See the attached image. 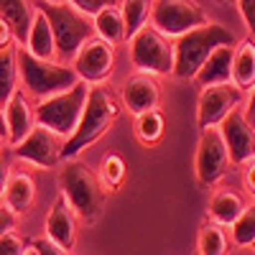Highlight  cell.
<instances>
[{"label":"cell","instance_id":"obj_39","mask_svg":"<svg viewBox=\"0 0 255 255\" xmlns=\"http://www.w3.org/2000/svg\"><path fill=\"white\" fill-rule=\"evenodd\" d=\"M0 138L8 140V125H5V110L0 108Z\"/></svg>","mask_w":255,"mask_h":255},{"label":"cell","instance_id":"obj_4","mask_svg":"<svg viewBox=\"0 0 255 255\" xmlns=\"http://www.w3.org/2000/svg\"><path fill=\"white\" fill-rule=\"evenodd\" d=\"M18 74H20V84H23L20 90L36 102L54 97L79 82L72 64L38 59L28 54L26 46H18Z\"/></svg>","mask_w":255,"mask_h":255},{"label":"cell","instance_id":"obj_14","mask_svg":"<svg viewBox=\"0 0 255 255\" xmlns=\"http://www.w3.org/2000/svg\"><path fill=\"white\" fill-rule=\"evenodd\" d=\"M120 100H123V105L128 108V113H133V115L156 110L158 102H161V84H158V77L145 74V72L130 74V77L125 79V84H123Z\"/></svg>","mask_w":255,"mask_h":255},{"label":"cell","instance_id":"obj_43","mask_svg":"<svg viewBox=\"0 0 255 255\" xmlns=\"http://www.w3.org/2000/svg\"><path fill=\"white\" fill-rule=\"evenodd\" d=\"M26 255H36V250H33V248H31V250H28V253H26Z\"/></svg>","mask_w":255,"mask_h":255},{"label":"cell","instance_id":"obj_30","mask_svg":"<svg viewBox=\"0 0 255 255\" xmlns=\"http://www.w3.org/2000/svg\"><path fill=\"white\" fill-rule=\"evenodd\" d=\"M31 248L26 245V240L18 235L15 230L5 232L3 238H0V255H26Z\"/></svg>","mask_w":255,"mask_h":255},{"label":"cell","instance_id":"obj_12","mask_svg":"<svg viewBox=\"0 0 255 255\" xmlns=\"http://www.w3.org/2000/svg\"><path fill=\"white\" fill-rule=\"evenodd\" d=\"M64 143L67 140L59 133L49 130L44 125H36L18 145H13V153H15V158L26 161L33 168H54L61 161Z\"/></svg>","mask_w":255,"mask_h":255},{"label":"cell","instance_id":"obj_40","mask_svg":"<svg viewBox=\"0 0 255 255\" xmlns=\"http://www.w3.org/2000/svg\"><path fill=\"white\" fill-rule=\"evenodd\" d=\"M5 143H8L5 138H0V156H3V145H5Z\"/></svg>","mask_w":255,"mask_h":255},{"label":"cell","instance_id":"obj_18","mask_svg":"<svg viewBox=\"0 0 255 255\" xmlns=\"http://www.w3.org/2000/svg\"><path fill=\"white\" fill-rule=\"evenodd\" d=\"M245 207H248L245 194H240L235 189H220L212 194V199L207 204V220L217 222L222 227H230L245 212Z\"/></svg>","mask_w":255,"mask_h":255},{"label":"cell","instance_id":"obj_27","mask_svg":"<svg viewBox=\"0 0 255 255\" xmlns=\"http://www.w3.org/2000/svg\"><path fill=\"white\" fill-rule=\"evenodd\" d=\"M151 10H153V0H123L120 13L125 20V36L130 41L140 28L151 23Z\"/></svg>","mask_w":255,"mask_h":255},{"label":"cell","instance_id":"obj_16","mask_svg":"<svg viewBox=\"0 0 255 255\" xmlns=\"http://www.w3.org/2000/svg\"><path fill=\"white\" fill-rule=\"evenodd\" d=\"M3 110H5V125H8V145L13 148L38 125L36 123V105L31 102V97L23 90L18 87Z\"/></svg>","mask_w":255,"mask_h":255},{"label":"cell","instance_id":"obj_42","mask_svg":"<svg viewBox=\"0 0 255 255\" xmlns=\"http://www.w3.org/2000/svg\"><path fill=\"white\" fill-rule=\"evenodd\" d=\"M44 3H64V0H44Z\"/></svg>","mask_w":255,"mask_h":255},{"label":"cell","instance_id":"obj_44","mask_svg":"<svg viewBox=\"0 0 255 255\" xmlns=\"http://www.w3.org/2000/svg\"><path fill=\"white\" fill-rule=\"evenodd\" d=\"M253 158H255V145H253Z\"/></svg>","mask_w":255,"mask_h":255},{"label":"cell","instance_id":"obj_29","mask_svg":"<svg viewBox=\"0 0 255 255\" xmlns=\"http://www.w3.org/2000/svg\"><path fill=\"white\" fill-rule=\"evenodd\" d=\"M230 240L235 248H253L255 243V202L245 207V212L230 225Z\"/></svg>","mask_w":255,"mask_h":255},{"label":"cell","instance_id":"obj_31","mask_svg":"<svg viewBox=\"0 0 255 255\" xmlns=\"http://www.w3.org/2000/svg\"><path fill=\"white\" fill-rule=\"evenodd\" d=\"M67 3L74 5L77 10H82V13H87V15H95L108 5H118V0H67Z\"/></svg>","mask_w":255,"mask_h":255},{"label":"cell","instance_id":"obj_22","mask_svg":"<svg viewBox=\"0 0 255 255\" xmlns=\"http://www.w3.org/2000/svg\"><path fill=\"white\" fill-rule=\"evenodd\" d=\"M26 51L33 54V56H38V59L56 61V38H54L51 23L46 20V15L41 13V10L33 18V26H31V33H28V41H26Z\"/></svg>","mask_w":255,"mask_h":255},{"label":"cell","instance_id":"obj_25","mask_svg":"<svg viewBox=\"0 0 255 255\" xmlns=\"http://www.w3.org/2000/svg\"><path fill=\"white\" fill-rule=\"evenodd\" d=\"M133 133H135L138 143L145 145V148L158 145L161 138H163V133H166V118H163V113L156 108V110H148V113L135 115Z\"/></svg>","mask_w":255,"mask_h":255},{"label":"cell","instance_id":"obj_26","mask_svg":"<svg viewBox=\"0 0 255 255\" xmlns=\"http://www.w3.org/2000/svg\"><path fill=\"white\" fill-rule=\"evenodd\" d=\"M20 84L18 74V46L0 49V108H5L8 100Z\"/></svg>","mask_w":255,"mask_h":255},{"label":"cell","instance_id":"obj_13","mask_svg":"<svg viewBox=\"0 0 255 255\" xmlns=\"http://www.w3.org/2000/svg\"><path fill=\"white\" fill-rule=\"evenodd\" d=\"M217 128H220V135L227 145L232 166H245L253 158V145H255V128L245 118V110L243 108L232 110Z\"/></svg>","mask_w":255,"mask_h":255},{"label":"cell","instance_id":"obj_9","mask_svg":"<svg viewBox=\"0 0 255 255\" xmlns=\"http://www.w3.org/2000/svg\"><path fill=\"white\" fill-rule=\"evenodd\" d=\"M230 153L227 145L220 135V128H207L199 135V145H197V158H194V174L197 181L202 186H215L217 181H222L230 171Z\"/></svg>","mask_w":255,"mask_h":255},{"label":"cell","instance_id":"obj_8","mask_svg":"<svg viewBox=\"0 0 255 255\" xmlns=\"http://www.w3.org/2000/svg\"><path fill=\"white\" fill-rule=\"evenodd\" d=\"M204 23H209V18L197 0H153L151 26L161 31L166 38L176 41L179 36Z\"/></svg>","mask_w":255,"mask_h":255},{"label":"cell","instance_id":"obj_41","mask_svg":"<svg viewBox=\"0 0 255 255\" xmlns=\"http://www.w3.org/2000/svg\"><path fill=\"white\" fill-rule=\"evenodd\" d=\"M220 3H225V5H235V0H220Z\"/></svg>","mask_w":255,"mask_h":255},{"label":"cell","instance_id":"obj_10","mask_svg":"<svg viewBox=\"0 0 255 255\" xmlns=\"http://www.w3.org/2000/svg\"><path fill=\"white\" fill-rule=\"evenodd\" d=\"M72 67L82 82L105 84L113 77V69H115V46L95 33L79 46V51L72 59Z\"/></svg>","mask_w":255,"mask_h":255},{"label":"cell","instance_id":"obj_2","mask_svg":"<svg viewBox=\"0 0 255 255\" xmlns=\"http://www.w3.org/2000/svg\"><path fill=\"white\" fill-rule=\"evenodd\" d=\"M59 189L77 212V217L84 222H97L102 217L105 202H108V191H105L100 176L92 171L87 163L77 158L64 161L59 171Z\"/></svg>","mask_w":255,"mask_h":255},{"label":"cell","instance_id":"obj_21","mask_svg":"<svg viewBox=\"0 0 255 255\" xmlns=\"http://www.w3.org/2000/svg\"><path fill=\"white\" fill-rule=\"evenodd\" d=\"M232 84L243 92H250L255 87V38L248 36L235 46V59H232Z\"/></svg>","mask_w":255,"mask_h":255},{"label":"cell","instance_id":"obj_32","mask_svg":"<svg viewBox=\"0 0 255 255\" xmlns=\"http://www.w3.org/2000/svg\"><path fill=\"white\" fill-rule=\"evenodd\" d=\"M31 248L36 250V255H69V250H64V248H59L54 240H49L46 235L44 238H36L33 243H31Z\"/></svg>","mask_w":255,"mask_h":255},{"label":"cell","instance_id":"obj_23","mask_svg":"<svg viewBox=\"0 0 255 255\" xmlns=\"http://www.w3.org/2000/svg\"><path fill=\"white\" fill-rule=\"evenodd\" d=\"M92 23H95V33L105 41H110L113 46L125 44L128 36H125V20L120 13V5H108L102 8L100 13L92 15Z\"/></svg>","mask_w":255,"mask_h":255},{"label":"cell","instance_id":"obj_6","mask_svg":"<svg viewBox=\"0 0 255 255\" xmlns=\"http://www.w3.org/2000/svg\"><path fill=\"white\" fill-rule=\"evenodd\" d=\"M87 97H90V84L79 79L74 87L36 102V123L59 133L64 140H69L82 120Z\"/></svg>","mask_w":255,"mask_h":255},{"label":"cell","instance_id":"obj_36","mask_svg":"<svg viewBox=\"0 0 255 255\" xmlns=\"http://www.w3.org/2000/svg\"><path fill=\"white\" fill-rule=\"evenodd\" d=\"M10 174H13L10 163L5 161V156H0V204H3V199H5V189H8Z\"/></svg>","mask_w":255,"mask_h":255},{"label":"cell","instance_id":"obj_45","mask_svg":"<svg viewBox=\"0 0 255 255\" xmlns=\"http://www.w3.org/2000/svg\"><path fill=\"white\" fill-rule=\"evenodd\" d=\"M253 250H255V243H253Z\"/></svg>","mask_w":255,"mask_h":255},{"label":"cell","instance_id":"obj_38","mask_svg":"<svg viewBox=\"0 0 255 255\" xmlns=\"http://www.w3.org/2000/svg\"><path fill=\"white\" fill-rule=\"evenodd\" d=\"M243 110H245V118L250 120V125L255 128V87L250 90V95H248V102H245V108H243Z\"/></svg>","mask_w":255,"mask_h":255},{"label":"cell","instance_id":"obj_28","mask_svg":"<svg viewBox=\"0 0 255 255\" xmlns=\"http://www.w3.org/2000/svg\"><path fill=\"white\" fill-rule=\"evenodd\" d=\"M97 176H100L105 191H118V189L123 186L125 176H128V163H125V158H123L120 153H115V151L105 153L102 161H100Z\"/></svg>","mask_w":255,"mask_h":255},{"label":"cell","instance_id":"obj_5","mask_svg":"<svg viewBox=\"0 0 255 255\" xmlns=\"http://www.w3.org/2000/svg\"><path fill=\"white\" fill-rule=\"evenodd\" d=\"M36 8L44 13L46 20L51 23V31H54V38H56V61L72 64L79 46L87 38L95 36L92 15L77 10L74 5L67 3V0H64V3H44V0H36Z\"/></svg>","mask_w":255,"mask_h":255},{"label":"cell","instance_id":"obj_3","mask_svg":"<svg viewBox=\"0 0 255 255\" xmlns=\"http://www.w3.org/2000/svg\"><path fill=\"white\" fill-rule=\"evenodd\" d=\"M238 44L235 33L222 23H204L174 41V74L176 79H194L202 64L217 46Z\"/></svg>","mask_w":255,"mask_h":255},{"label":"cell","instance_id":"obj_19","mask_svg":"<svg viewBox=\"0 0 255 255\" xmlns=\"http://www.w3.org/2000/svg\"><path fill=\"white\" fill-rule=\"evenodd\" d=\"M36 13V0H0V15L10 23L18 46H26Z\"/></svg>","mask_w":255,"mask_h":255},{"label":"cell","instance_id":"obj_37","mask_svg":"<svg viewBox=\"0 0 255 255\" xmlns=\"http://www.w3.org/2000/svg\"><path fill=\"white\" fill-rule=\"evenodd\" d=\"M243 179H245L248 191L255 197V158H250V161L245 163V174H243Z\"/></svg>","mask_w":255,"mask_h":255},{"label":"cell","instance_id":"obj_17","mask_svg":"<svg viewBox=\"0 0 255 255\" xmlns=\"http://www.w3.org/2000/svg\"><path fill=\"white\" fill-rule=\"evenodd\" d=\"M235 46L238 44H225L217 46L209 54V59L202 64L194 82L199 87H215V84H230L232 82V59H235Z\"/></svg>","mask_w":255,"mask_h":255},{"label":"cell","instance_id":"obj_11","mask_svg":"<svg viewBox=\"0 0 255 255\" xmlns=\"http://www.w3.org/2000/svg\"><path fill=\"white\" fill-rule=\"evenodd\" d=\"M245 100V92L235 84H215V87H204L199 92L197 102V125L199 130L207 128H217L232 110H238Z\"/></svg>","mask_w":255,"mask_h":255},{"label":"cell","instance_id":"obj_35","mask_svg":"<svg viewBox=\"0 0 255 255\" xmlns=\"http://www.w3.org/2000/svg\"><path fill=\"white\" fill-rule=\"evenodd\" d=\"M10 46H18V41H15V33L10 28V23L0 15V49H10Z\"/></svg>","mask_w":255,"mask_h":255},{"label":"cell","instance_id":"obj_33","mask_svg":"<svg viewBox=\"0 0 255 255\" xmlns=\"http://www.w3.org/2000/svg\"><path fill=\"white\" fill-rule=\"evenodd\" d=\"M235 5H238V10H240V15L245 20L250 36L255 38V0H235Z\"/></svg>","mask_w":255,"mask_h":255},{"label":"cell","instance_id":"obj_34","mask_svg":"<svg viewBox=\"0 0 255 255\" xmlns=\"http://www.w3.org/2000/svg\"><path fill=\"white\" fill-rule=\"evenodd\" d=\"M15 225H18V215H15V212H13L10 207L0 204V238H3L5 232L15 230Z\"/></svg>","mask_w":255,"mask_h":255},{"label":"cell","instance_id":"obj_1","mask_svg":"<svg viewBox=\"0 0 255 255\" xmlns=\"http://www.w3.org/2000/svg\"><path fill=\"white\" fill-rule=\"evenodd\" d=\"M118 115H120V102H118L115 92L108 87V82L105 84H90V97H87V105H84L82 120L77 125V130L72 133V138L64 143L61 161H72L84 151V148L97 143L110 130V125L118 120Z\"/></svg>","mask_w":255,"mask_h":255},{"label":"cell","instance_id":"obj_24","mask_svg":"<svg viewBox=\"0 0 255 255\" xmlns=\"http://www.w3.org/2000/svg\"><path fill=\"white\" fill-rule=\"evenodd\" d=\"M230 232L227 227L217 225L207 220L202 227H199V238H197V255H230Z\"/></svg>","mask_w":255,"mask_h":255},{"label":"cell","instance_id":"obj_20","mask_svg":"<svg viewBox=\"0 0 255 255\" xmlns=\"http://www.w3.org/2000/svg\"><path fill=\"white\" fill-rule=\"evenodd\" d=\"M36 179L31 171H13L10 174V181H8V189H5V199L3 204L10 207L15 215H23L28 212L36 202Z\"/></svg>","mask_w":255,"mask_h":255},{"label":"cell","instance_id":"obj_7","mask_svg":"<svg viewBox=\"0 0 255 255\" xmlns=\"http://www.w3.org/2000/svg\"><path fill=\"white\" fill-rule=\"evenodd\" d=\"M128 44H130V61L135 72H145L153 77L174 74V41L156 31L151 23L140 28Z\"/></svg>","mask_w":255,"mask_h":255},{"label":"cell","instance_id":"obj_15","mask_svg":"<svg viewBox=\"0 0 255 255\" xmlns=\"http://www.w3.org/2000/svg\"><path fill=\"white\" fill-rule=\"evenodd\" d=\"M46 238L54 240L59 248L64 250H74V243H77V212L72 209V204L67 202V197L59 194L56 202L51 204L49 215H46Z\"/></svg>","mask_w":255,"mask_h":255}]
</instances>
